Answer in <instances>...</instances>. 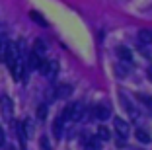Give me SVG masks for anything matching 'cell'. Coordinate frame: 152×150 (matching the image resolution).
<instances>
[{"label": "cell", "instance_id": "6da1fadb", "mask_svg": "<svg viewBox=\"0 0 152 150\" xmlns=\"http://www.w3.org/2000/svg\"><path fill=\"white\" fill-rule=\"evenodd\" d=\"M88 115V107L82 102H72L70 105L64 107V111L61 113V119L63 121H82Z\"/></svg>", "mask_w": 152, "mask_h": 150}, {"label": "cell", "instance_id": "7a4b0ae2", "mask_svg": "<svg viewBox=\"0 0 152 150\" xmlns=\"http://www.w3.org/2000/svg\"><path fill=\"white\" fill-rule=\"evenodd\" d=\"M37 70H39L41 74L45 76V78L55 80V76H57V72H58V64H57L55 61H43V62H41V66L37 68Z\"/></svg>", "mask_w": 152, "mask_h": 150}, {"label": "cell", "instance_id": "3957f363", "mask_svg": "<svg viewBox=\"0 0 152 150\" xmlns=\"http://www.w3.org/2000/svg\"><path fill=\"white\" fill-rule=\"evenodd\" d=\"M94 117L96 119H99V121H105V119H109L111 117V105H109L107 102H102V103H98V105L94 107Z\"/></svg>", "mask_w": 152, "mask_h": 150}, {"label": "cell", "instance_id": "277c9868", "mask_svg": "<svg viewBox=\"0 0 152 150\" xmlns=\"http://www.w3.org/2000/svg\"><path fill=\"white\" fill-rule=\"evenodd\" d=\"M119 97H121V103H123V107H125L127 113H129L131 117H139V111H137L134 103L131 102V97L127 96V92H123V90H121V92H119Z\"/></svg>", "mask_w": 152, "mask_h": 150}, {"label": "cell", "instance_id": "5b68a950", "mask_svg": "<svg viewBox=\"0 0 152 150\" xmlns=\"http://www.w3.org/2000/svg\"><path fill=\"white\" fill-rule=\"evenodd\" d=\"M0 107H2V115H4L6 121H12V115H14V105H12V100L8 96H2L0 100Z\"/></svg>", "mask_w": 152, "mask_h": 150}, {"label": "cell", "instance_id": "8992f818", "mask_svg": "<svg viewBox=\"0 0 152 150\" xmlns=\"http://www.w3.org/2000/svg\"><path fill=\"white\" fill-rule=\"evenodd\" d=\"M113 127H115L117 135H119L121 138H127V137H129V125H127V121L121 119V117H115V121H113Z\"/></svg>", "mask_w": 152, "mask_h": 150}, {"label": "cell", "instance_id": "52a82bcc", "mask_svg": "<svg viewBox=\"0 0 152 150\" xmlns=\"http://www.w3.org/2000/svg\"><path fill=\"white\" fill-rule=\"evenodd\" d=\"M53 94L57 100H64V97H68L72 94V86L70 84H58V86H55Z\"/></svg>", "mask_w": 152, "mask_h": 150}, {"label": "cell", "instance_id": "ba28073f", "mask_svg": "<svg viewBox=\"0 0 152 150\" xmlns=\"http://www.w3.org/2000/svg\"><path fill=\"white\" fill-rule=\"evenodd\" d=\"M45 59H41V57H37L35 53H27V62H26V68H31V70H37L41 66V62H43Z\"/></svg>", "mask_w": 152, "mask_h": 150}, {"label": "cell", "instance_id": "9c48e42d", "mask_svg": "<svg viewBox=\"0 0 152 150\" xmlns=\"http://www.w3.org/2000/svg\"><path fill=\"white\" fill-rule=\"evenodd\" d=\"M117 55H119V59L123 62H127V64H129V62H133V53H131V49L123 47V45H121V47H117Z\"/></svg>", "mask_w": 152, "mask_h": 150}, {"label": "cell", "instance_id": "30bf717a", "mask_svg": "<svg viewBox=\"0 0 152 150\" xmlns=\"http://www.w3.org/2000/svg\"><path fill=\"white\" fill-rule=\"evenodd\" d=\"M63 131H64V121L61 119V115H58L57 119L53 123V132H55V138H61L63 137Z\"/></svg>", "mask_w": 152, "mask_h": 150}, {"label": "cell", "instance_id": "8fae6325", "mask_svg": "<svg viewBox=\"0 0 152 150\" xmlns=\"http://www.w3.org/2000/svg\"><path fill=\"white\" fill-rule=\"evenodd\" d=\"M45 51H47V45H45V41H43V39H37V41H35V45H33V53H35L37 57L43 59Z\"/></svg>", "mask_w": 152, "mask_h": 150}, {"label": "cell", "instance_id": "7c38bea8", "mask_svg": "<svg viewBox=\"0 0 152 150\" xmlns=\"http://www.w3.org/2000/svg\"><path fill=\"white\" fill-rule=\"evenodd\" d=\"M29 18H31L33 22L37 23V26H41V27H47V20H45V18L41 16L39 12H35V10H33V12H29Z\"/></svg>", "mask_w": 152, "mask_h": 150}, {"label": "cell", "instance_id": "4fadbf2b", "mask_svg": "<svg viewBox=\"0 0 152 150\" xmlns=\"http://www.w3.org/2000/svg\"><path fill=\"white\" fill-rule=\"evenodd\" d=\"M139 39H140V43H152V31L150 29H140Z\"/></svg>", "mask_w": 152, "mask_h": 150}, {"label": "cell", "instance_id": "5bb4252c", "mask_svg": "<svg viewBox=\"0 0 152 150\" xmlns=\"http://www.w3.org/2000/svg\"><path fill=\"white\" fill-rule=\"evenodd\" d=\"M134 137L139 138L140 142H144V144H148V142H150V135H148V132L144 131V129H137V132H134Z\"/></svg>", "mask_w": 152, "mask_h": 150}, {"label": "cell", "instance_id": "9a60e30c", "mask_svg": "<svg viewBox=\"0 0 152 150\" xmlns=\"http://www.w3.org/2000/svg\"><path fill=\"white\" fill-rule=\"evenodd\" d=\"M22 132H23V137H31V135H33V125H31L29 119H26L22 123Z\"/></svg>", "mask_w": 152, "mask_h": 150}, {"label": "cell", "instance_id": "2e32d148", "mask_svg": "<svg viewBox=\"0 0 152 150\" xmlns=\"http://www.w3.org/2000/svg\"><path fill=\"white\" fill-rule=\"evenodd\" d=\"M45 117H47V103H41V105L37 107V119L45 121Z\"/></svg>", "mask_w": 152, "mask_h": 150}, {"label": "cell", "instance_id": "e0dca14e", "mask_svg": "<svg viewBox=\"0 0 152 150\" xmlns=\"http://www.w3.org/2000/svg\"><path fill=\"white\" fill-rule=\"evenodd\" d=\"M115 74L119 76V78H125L129 72H127V64H117L115 66Z\"/></svg>", "mask_w": 152, "mask_h": 150}, {"label": "cell", "instance_id": "ac0fdd59", "mask_svg": "<svg viewBox=\"0 0 152 150\" xmlns=\"http://www.w3.org/2000/svg\"><path fill=\"white\" fill-rule=\"evenodd\" d=\"M98 138H99V140H107V138H109V129L99 127V131H98Z\"/></svg>", "mask_w": 152, "mask_h": 150}, {"label": "cell", "instance_id": "d6986e66", "mask_svg": "<svg viewBox=\"0 0 152 150\" xmlns=\"http://www.w3.org/2000/svg\"><path fill=\"white\" fill-rule=\"evenodd\" d=\"M39 146H41V150H51L49 138H47V137H41V138H39Z\"/></svg>", "mask_w": 152, "mask_h": 150}, {"label": "cell", "instance_id": "ffe728a7", "mask_svg": "<svg viewBox=\"0 0 152 150\" xmlns=\"http://www.w3.org/2000/svg\"><path fill=\"white\" fill-rule=\"evenodd\" d=\"M6 142V137H4V131H2V127H0V146H4Z\"/></svg>", "mask_w": 152, "mask_h": 150}, {"label": "cell", "instance_id": "44dd1931", "mask_svg": "<svg viewBox=\"0 0 152 150\" xmlns=\"http://www.w3.org/2000/svg\"><path fill=\"white\" fill-rule=\"evenodd\" d=\"M4 150H16V146H12V144H6V146H4Z\"/></svg>", "mask_w": 152, "mask_h": 150}, {"label": "cell", "instance_id": "7402d4cb", "mask_svg": "<svg viewBox=\"0 0 152 150\" xmlns=\"http://www.w3.org/2000/svg\"><path fill=\"white\" fill-rule=\"evenodd\" d=\"M84 150H94V146H92V144H86V148Z\"/></svg>", "mask_w": 152, "mask_h": 150}, {"label": "cell", "instance_id": "603a6c76", "mask_svg": "<svg viewBox=\"0 0 152 150\" xmlns=\"http://www.w3.org/2000/svg\"><path fill=\"white\" fill-rule=\"evenodd\" d=\"M148 78L152 80V68H148Z\"/></svg>", "mask_w": 152, "mask_h": 150}, {"label": "cell", "instance_id": "cb8c5ba5", "mask_svg": "<svg viewBox=\"0 0 152 150\" xmlns=\"http://www.w3.org/2000/svg\"><path fill=\"white\" fill-rule=\"evenodd\" d=\"M0 45H2V37H0Z\"/></svg>", "mask_w": 152, "mask_h": 150}]
</instances>
